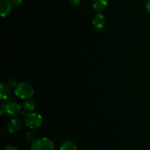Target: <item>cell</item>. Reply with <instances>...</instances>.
<instances>
[{
    "label": "cell",
    "mask_w": 150,
    "mask_h": 150,
    "mask_svg": "<svg viewBox=\"0 0 150 150\" xmlns=\"http://www.w3.org/2000/svg\"><path fill=\"white\" fill-rule=\"evenodd\" d=\"M15 94L21 99H29L34 95V88L27 82H21L15 88Z\"/></svg>",
    "instance_id": "cell-1"
},
{
    "label": "cell",
    "mask_w": 150,
    "mask_h": 150,
    "mask_svg": "<svg viewBox=\"0 0 150 150\" xmlns=\"http://www.w3.org/2000/svg\"><path fill=\"white\" fill-rule=\"evenodd\" d=\"M25 124L30 129H37L42 124V117L40 114L34 112H29L25 115Z\"/></svg>",
    "instance_id": "cell-2"
},
{
    "label": "cell",
    "mask_w": 150,
    "mask_h": 150,
    "mask_svg": "<svg viewBox=\"0 0 150 150\" xmlns=\"http://www.w3.org/2000/svg\"><path fill=\"white\" fill-rule=\"evenodd\" d=\"M54 148L53 141L45 137L35 139L31 146V150H54Z\"/></svg>",
    "instance_id": "cell-3"
},
{
    "label": "cell",
    "mask_w": 150,
    "mask_h": 150,
    "mask_svg": "<svg viewBox=\"0 0 150 150\" xmlns=\"http://www.w3.org/2000/svg\"><path fill=\"white\" fill-rule=\"evenodd\" d=\"M21 112V106L16 101H10L6 104V113L12 116H16Z\"/></svg>",
    "instance_id": "cell-4"
},
{
    "label": "cell",
    "mask_w": 150,
    "mask_h": 150,
    "mask_svg": "<svg viewBox=\"0 0 150 150\" xmlns=\"http://www.w3.org/2000/svg\"><path fill=\"white\" fill-rule=\"evenodd\" d=\"M22 125H23V122L20 119L14 118V119H12L7 124V130L11 133H14L20 130Z\"/></svg>",
    "instance_id": "cell-5"
},
{
    "label": "cell",
    "mask_w": 150,
    "mask_h": 150,
    "mask_svg": "<svg viewBox=\"0 0 150 150\" xmlns=\"http://www.w3.org/2000/svg\"><path fill=\"white\" fill-rule=\"evenodd\" d=\"M12 3L10 0H0V14L1 17H6L12 10Z\"/></svg>",
    "instance_id": "cell-6"
},
{
    "label": "cell",
    "mask_w": 150,
    "mask_h": 150,
    "mask_svg": "<svg viewBox=\"0 0 150 150\" xmlns=\"http://www.w3.org/2000/svg\"><path fill=\"white\" fill-rule=\"evenodd\" d=\"M105 18L102 13H97L93 18L92 20V24L96 29H101L105 26Z\"/></svg>",
    "instance_id": "cell-7"
},
{
    "label": "cell",
    "mask_w": 150,
    "mask_h": 150,
    "mask_svg": "<svg viewBox=\"0 0 150 150\" xmlns=\"http://www.w3.org/2000/svg\"><path fill=\"white\" fill-rule=\"evenodd\" d=\"M108 4V0H94L93 8L98 13H100L107 7Z\"/></svg>",
    "instance_id": "cell-8"
},
{
    "label": "cell",
    "mask_w": 150,
    "mask_h": 150,
    "mask_svg": "<svg viewBox=\"0 0 150 150\" xmlns=\"http://www.w3.org/2000/svg\"><path fill=\"white\" fill-rule=\"evenodd\" d=\"M10 96V87L7 83L0 85V98L1 100H6Z\"/></svg>",
    "instance_id": "cell-9"
},
{
    "label": "cell",
    "mask_w": 150,
    "mask_h": 150,
    "mask_svg": "<svg viewBox=\"0 0 150 150\" xmlns=\"http://www.w3.org/2000/svg\"><path fill=\"white\" fill-rule=\"evenodd\" d=\"M59 150H77V146L73 141L67 140L61 144Z\"/></svg>",
    "instance_id": "cell-10"
},
{
    "label": "cell",
    "mask_w": 150,
    "mask_h": 150,
    "mask_svg": "<svg viewBox=\"0 0 150 150\" xmlns=\"http://www.w3.org/2000/svg\"><path fill=\"white\" fill-rule=\"evenodd\" d=\"M36 107V101L32 99H26L23 103V108L26 112H32Z\"/></svg>",
    "instance_id": "cell-11"
},
{
    "label": "cell",
    "mask_w": 150,
    "mask_h": 150,
    "mask_svg": "<svg viewBox=\"0 0 150 150\" xmlns=\"http://www.w3.org/2000/svg\"><path fill=\"white\" fill-rule=\"evenodd\" d=\"M24 138L27 142L33 143L35 141V136L31 132H27L24 135Z\"/></svg>",
    "instance_id": "cell-12"
},
{
    "label": "cell",
    "mask_w": 150,
    "mask_h": 150,
    "mask_svg": "<svg viewBox=\"0 0 150 150\" xmlns=\"http://www.w3.org/2000/svg\"><path fill=\"white\" fill-rule=\"evenodd\" d=\"M7 84L10 87H11V88H16V87H17V85H18V83L17 81L12 77H10L7 79Z\"/></svg>",
    "instance_id": "cell-13"
},
{
    "label": "cell",
    "mask_w": 150,
    "mask_h": 150,
    "mask_svg": "<svg viewBox=\"0 0 150 150\" xmlns=\"http://www.w3.org/2000/svg\"><path fill=\"white\" fill-rule=\"evenodd\" d=\"M3 150H18V149L14 145H11V144H7L4 146Z\"/></svg>",
    "instance_id": "cell-14"
},
{
    "label": "cell",
    "mask_w": 150,
    "mask_h": 150,
    "mask_svg": "<svg viewBox=\"0 0 150 150\" xmlns=\"http://www.w3.org/2000/svg\"><path fill=\"white\" fill-rule=\"evenodd\" d=\"M6 104H7L4 102H1L0 104V113L1 116H3L6 113Z\"/></svg>",
    "instance_id": "cell-15"
},
{
    "label": "cell",
    "mask_w": 150,
    "mask_h": 150,
    "mask_svg": "<svg viewBox=\"0 0 150 150\" xmlns=\"http://www.w3.org/2000/svg\"><path fill=\"white\" fill-rule=\"evenodd\" d=\"M10 1H11L12 4L13 6H16V7L20 6L23 2V0H10Z\"/></svg>",
    "instance_id": "cell-16"
},
{
    "label": "cell",
    "mask_w": 150,
    "mask_h": 150,
    "mask_svg": "<svg viewBox=\"0 0 150 150\" xmlns=\"http://www.w3.org/2000/svg\"><path fill=\"white\" fill-rule=\"evenodd\" d=\"M81 0H70V4L73 7H78L80 4Z\"/></svg>",
    "instance_id": "cell-17"
},
{
    "label": "cell",
    "mask_w": 150,
    "mask_h": 150,
    "mask_svg": "<svg viewBox=\"0 0 150 150\" xmlns=\"http://www.w3.org/2000/svg\"><path fill=\"white\" fill-rule=\"evenodd\" d=\"M146 10L147 13L150 14V0H148L146 4Z\"/></svg>",
    "instance_id": "cell-18"
}]
</instances>
